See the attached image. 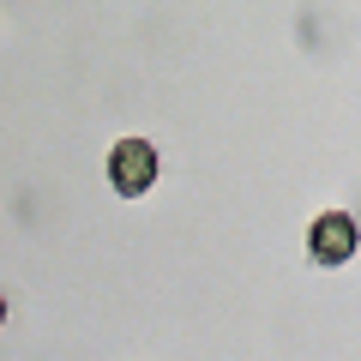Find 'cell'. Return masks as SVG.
Masks as SVG:
<instances>
[{
	"mask_svg": "<svg viewBox=\"0 0 361 361\" xmlns=\"http://www.w3.org/2000/svg\"><path fill=\"white\" fill-rule=\"evenodd\" d=\"M355 247H361V223L349 217V211H319L313 217V229H307V259L313 265H349L355 259Z\"/></svg>",
	"mask_w": 361,
	"mask_h": 361,
	"instance_id": "cell-1",
	"label": "cell"
},
{
	"mask_svg": "<svg viewBox=\"0 0 361 361\" xmlns=\"http://www.w3.org/2000/svg\"><path fill=\"white\" fill-rule=\"evenodd\" d=\"M109 187H115L121 199H139L157 187V145L151 139H121L115 151H109Z\"/></svg>",
	"mask_w": 361,
	"mask_h": 361,
	"instance_id": "cell-2",
	"label": "cell"
},
{
	"mask_svg": "<svg viewBox=\"0 0 361 361\" xmlns=\"http://www.w3.org/2000/svg\"><path fill=\"white\" fill-rule=\"evenodd\" d=\"M0 325H6V295H0Z\"/></svg>",
	"mask_w": 361,
	"mask_h": 361,
	"instance_id": "cell-3",
	"label": "cell"
}]
</instances>
